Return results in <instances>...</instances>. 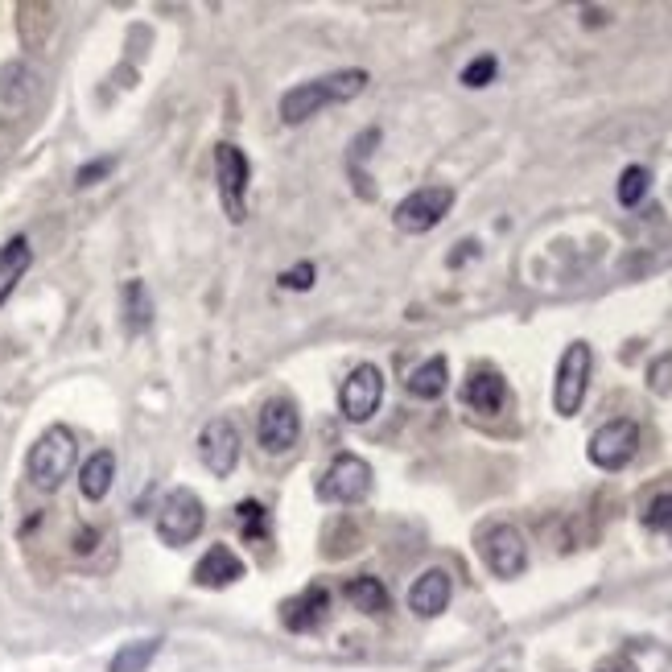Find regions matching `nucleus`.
Listing matches in <instances>:
<instances>
[{"instance_id":"f257e3e1","label":"nucleus","mask_w":672,"mask_h":672,"mask_svg":"<svg viewBox=\"0 0 672 672\" xmlns=\"http://www.w3.org/2000/svg\"><path fill=\"white\" fill-rule=\"evenodd\" d=\"M367 87V71H334L310 83H297L293 91L281 95V120L285 124H306L310 116L334 108V104H351V99Z\"/></svg>"},{"instance_id":"f03ea898","label":"nucleus","mask_w":672,"mask_h":672,"mask_svg":"<svg viewBox=\"0 0 672 672\" xmlns=\"http://www.w3.org/2000/svg\"><path fill=\"white\" fill-rule=\"evenodd\" d=\"M75 454H79V442L75 433L66 425H54L46 429L38 442L29 446V458H25V475L38 491H58L66 483V475L75 470Z\"/></svg>"},{"instance_id":"7ed1b4c3","label":"nucleus","mask_w":672,"mask_h":672,"mask_svg":"<svg viewBox=\"0 0 672 672\" xmlns=\"http://www.w3.org/2000/svg\"><path fill=\"white\" fill-rule=\"evenodd\" d=\"M207 524V508H203V499H198L190 487H174L170 495L161 499V508H157V536L165 545H190L198 541V532H203Z\"/></svg>"},{"instance_id":"20e7f679","label":"nucleus","mask_w":672,"mask_h":672,"mask_svg":"<svg viewBox=\"0 0 672 672\" xmlns=\"http://www.w3.org/2000/svg\"><path fill=\"white\" fill-rule=\"evenodd\" d=\"M590 372H594V351L586 343H569L561 363H557V384H553V409L561 417H574L586 400L590 388Z\"/></svg>"},{"instance_id":"39448f33","label":"nucleus","mask_w":672,"mask_h":672,"mask_svg":"<svg viewBox=\"0 0 672 672\" xmlns=\"http://www.w3.org/2000/svg\"><path fill=\"white\" fill-rule=\"evenodd\" d=\"M450 207H454V190L450 186H421L409 198H400L392 219L405 235H425V231H433L450 215Z\"/></svg>"},{"instance_id":"423d86ee","label":"nucleus","mask_w":672,"mask_h":672,"mask_svg":"<svg viewBox=\"0 0 672 672\" xmlns=\"http://www.w3.org/2000/svg\"><path fill=\"white\" fill-rule=\"evenodd\" d=\"M380 400H384V372H380V367H376V363L351 367V376H347L343 388H339V413H343L351 425H363V421L376 417Z\"/></svg>"},{"instance_id":"0eeeda50","label":"nucleus","mask_w":672,"mask_h":672,"mask_svg":"<svg viewBox=\"0 0 672 672\" xmlns=\"http://www.w3.org/2000/svg\"><path fill=\"white\" fill-rule=\"evenodd\" d=\"M367 491H372V466L359 454H339L318 483V499L326 503H359L367 499Z\"/></svg>"},{"instance_id":"6e6552de","label":"nucleus","mask_w":672,"mask_h":672,"mask_svg":"<svg viewBox=\"0 0 672 672\" xmlns=\"http://www.w3.org/2000/svg\"><path fill=\"white\" fill-rule=\"evenodd\" d=\"M248 178H252V165L248 157L235 149V145H215V182H219V198L231 215V223H244L248 207H244V194H248Z\"/></svg>"},{"instance_id":"1a4fd4ad","label":"nucleus","mask_w":672,"mask_h":672,"mask_svg":"<svg viewBox=\"0 0 672 672\" xmlns=\"http://www.w3.org/2000/svg\"><path fill=\"white\" fill-rule=\"evenodd\" d=\"M479 549H483V561L495 578H520L528 565V545H524L520 528H512V524H491L479 536Z\"/></svg>"},{"instance_id":"9d476101","label":"nucleus","mask_w":672,"mask_h":672,"mask_svg":"<svg viewBox=\"0 0 672 672\" xmlns=\"http://www.w3.org/2000/svg\"><path fill=\"white\" fill-rule=\"evenodd\" d=\"M635 446H640V425L627 421V417H615L602 429H594L586 454H590V462L598 470H619V466H627L635 458Z\"/></svg>"},{"instance_id":"9b49d317","label":"nucleus","mask_w":672,"mask_h":672,"mask_svg":"<svg viewBox=\"0 0 672 672\" xmlns=\"http://www.w3.org/2000/svg\"><path fill=\"white\" fill-rule=\"evenodd\" d=\"M256 438L268 454H285L301 438V413L289 396H273L256 417Z\"/></svg>"},{"instance_id":"f8f14e48","label":"nucleus","mask_w":672,"mask_h":672,"mask_svg":"<svg viewBox=\"0 0 672 672\" xmlns=\"http://www.w3.org/2000/svg\"><path fill=\"white\" fill-rule=\"evenodd\" d=\"M198 458H203V466L215 479H227L235 470V462H240V433H235L227 417H211L203 425V433H198Z\"/></svg>"},{"instance_id":"ddd939ff","label":"nucleus","mask_w":672,"mask_h":672,"mask_svg":"<svg viewBox=\"0 0 672 672\" xmlns=\"http://www.w3.org/2000/svg\"><path fill=\"white\" fill-rule=\"evenodd\" d=\"M450 594H454V582H450L446 569H425V574L409 586V611L421 615V619H438L450 607Z\"/></svg>"},{"instance_id":"4468645a","label":"nucleus","mask_w":672,"mask_h":672,"mask_svg":"<svg viewBox=\"0 0 672 672\" xmlns=\"http://www.w3.org/2000/svg\"><path fill=\"white\" fill-rule=\"evenodd\" d=\"M240 578H244V561L235 557L227 545L207 549L203 557H198V565H194V582L203 586V590H223V586L240 582Z\"/></svg>"},{"instance_id":"2eb2a0df","label":"nucleus","mask_w":672,"mask_h":672,"mask_svg":"<svg viewBox=\"0 0 672 672\" xmlns=\"http://www.w3.org/2000/svg\"><path fill=\"white\" fill-rule=\"evenodd\" d=\"M326 611H330V598L322 586H310V590H301L297 598H289L285 607H281V619L289 631H314L326 623Z\"/></svg>"},{"instance_id":"dca6fc26","label":"nucleus","mask_w":672,"mask_h":672,"mask_svg":"<svg viewBox=\"0 0 672 672\" xmlns=\"http://www.w3.org/2000/svg\"><path fill=\"white\" fill-rule=\"evenodd\" d=\"M466 396V405L475 409V413H499L503 409V400H508V384H503V376L495 372V367H475L462 388Z\"/></svg>"},{"instance_id":"f3484780","label":"nucleus","mask_w":672,"mask_h":672,"mask_svg":"<svg viewBox=\"0 0 672 672\" xmlns=\"http://www.w3.org/2000/svg\"><path fill=\"white\" fill-rule=\"evenodd\" d=\"M38 83H42V75L33 71L29 62H21V58L5 62V66H0V104H5V108H25L29 99L38 95Z\"/></svg>"},{"instance_id":"a211bd4d","label":"nucleus","mask_w":672,"mask_h":672,"mask_svg":"<svg viewBox=\"0 0 672 672\" xmlns=\"http://www.w3.org/2000/svg\"><path fill=\"white\" fill-rule=\"evenodd\" d=\"M112 479H116V454H112V450L91 454V458L83 462V470H79V491H83V499H91V503L108 499Z\"/></svg>"},{"instance_id":"6ab92c4d","label":"nucleus","mask_w":672,"mask_h":672,"mask_svg":"<svg viewBox=\"0 0 672 672\" xmlns=\"http://www.w3.org/2000/svg\"><path fill=\"white\" fill-rule=\"evenodd\" d=\"M446 384H450V363L442 355L425 359L421 367H413V376H409V392L417 400H438L446 392Z\"/></svg>"},{"instance_id":"aec40b11","label":"nucleus","mask_w":672,"mask_h":672,"mask_svg":"<svg viewBox=\"0 0 672 672\" xmlns=\"http://www.w3.org/2000/svg\"><path fill=\"white\" fill-rule=\"evenodd\" d=\"M153 322V297L145 289V281H128L124 285V326L128 334H145Z\"/></svg>"},{"instance_id":"412c9836","label":"nucleus","mask_w":672,"mask_h":672,"mask_svg":"<svg viewBox=\"0 0 672 672\" xmlns=\"http://www.w3.org/2000/svg\"><path fill=\"white\" fill-rule=\"evenodd\" d=\"M347 598H351V607L363 611V615H384V611H388V590H384V582L372 578V574L351 578V582H347Z\"/></svg>"},{"instance_id":"4be33fe9","label":"nucleus","mask_w":672,"mask_h":672,"mask_svg":"<svg viewBox=\"0 0 672 672\" xmlns=\"http://www.w3.org/2000/svg\"><path fill=\"white\" fill-rule=\"evenodd\" d=\"M157 652H161V640H132L112 656L108 672H145Z\"/></svg>"},{"instance_id":"5701e85b","label":"nucleus","mask_w":672,"mask_h":672,"mask_svg":"<svg viewBox=\"0 0 672 672\" xmlns=\"http://www.w3.org/2000/svg\"><path fill=\"white\" fill-rule=\"evenodd\" d=\"M29 268V244L25 240H13L9 248H5V256H0V301L9 297V289L17 285V277Z\"/></svg>"},{"instance_id":"b1692460","label":"nucleus","mask_w":672,"mask_h":672,"mask_svg":"<svg viewBox=\"0 0 672 672\" xmlns=\"http://www.w3.org/2000/svg\"><path fill=\"white\" fill-rule=\"evenodd\" d=\"M648 186H652V174L644 170V165H627V170L619 174V203H623V207L644 203Z\"/></svg>"},{"instance_id":"393cba45","label":"nucleus","mask_w":672,"mask_h":672,"mask_svg":"<svg viewBox=\"0 0 672 672\" xmlns=\"http://www.w3.org/2000/svg\"><path fill=\"white\" fill-rule=\"evenodd\" d=\"M235 512H240V520H244V536H248V541H264V536H268V512H264V503L244 499Z\"/></svg>"},{"instance_id":"a878e982","label":"nucleus","mask_w":672,"mask_h":672,"mask_svg":"<svg viewBox=\"0 0 672 672\" xmlns=\"http://www.w3.org/2000/svg\"><path fill=\"white\" fill-rule=\"evenodd\" d=\"M495 71H499V62H495L491 54H479L475 62L462 66V83H466V87H487V83L495 79Z\"/></svg>"},{"instance_id":"bb28decb","label":"nucleus","mask_w":672,"mask_h":672,"mask_svg":"<svg viewBox=\"0 0 672 672\" xmlns=\"http://www.w3.org/2000/svg\"><path fill=\"white\" fill-rule=\"evenodd\" d=\"M644 524L648 528H672V495H656L644 512Z\"/></svg>"},{"instance_id":"cd10ccee","label":"nucleus","mask_w":672,"mask_h":672,"mask_svg":"<svg viewBox=\"0 0 672 672\" xmlns=\"http://www.w3.org/2000/svg\"><path fill=\"white\" fill-rule=\"evenodd\" d=\"M112 165H116L112 157H99V161H91V165H83V170L75 174V186H95L99 178H108V174H112Z\"/></svg>"},{"instance_id":"c85d7f7f","label":"nucleus","mask_w":672,"mask_h":672,"mask_svg":"<svg viewBox=\"0 0 672 672\" xmlns=\"http://www.w3.org/2000/svg\"><path fill=\"white\" fill-rule=\"evenodd\" d=\"M281 285L285 289H310L314 285V264H297L289 273H281Z\"/></svg>"},{"instance_id":"c756f323","label":"nucleus","mask_w":672,"mask_h":672,"mask_svg":"<svg viewBox=\"0 0 672 672\" xmlns=\"http://www.w3.org/2000/svg\"><path fill=\"white\" fill-rule=\"evenodd\" d=\"M602 672H635V668H602Z\"/></svg>"}]
</instances>
